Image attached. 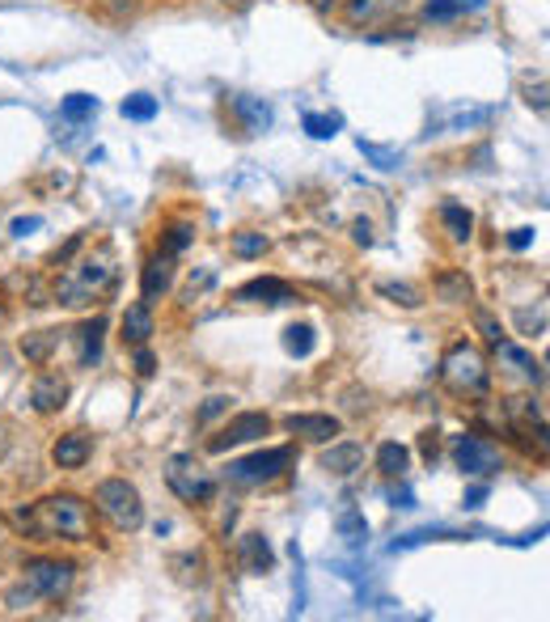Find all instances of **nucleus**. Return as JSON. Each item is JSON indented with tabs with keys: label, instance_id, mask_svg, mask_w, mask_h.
Instances as JSON below:
<instances>
[{
	"label": "nucleus",
	"instance_id": "f257e3e1",
	"mask_svg": "<svg viewBox=\"0 0 550 622\" xmlns=\"http://www.w3.org/2000/svg\"><path fill=\"white\" fill-rule=\"evenodd\" d=\"M13 525L35 543H89L93 538V512L73 492H55L30 512H13Z\"/></svg>",
	"mask_w": 550,
	"mask_h": 622
},
{
	"label": "nucleus",
	"instance_id": "f03ea898",
	"mask_svg": "<svg viewBox=\"0 0 550 622\" xmlns=\"http://www.w3.org/2000/svg\"><path fill=\"white\" fill-rule=\"evenodd\" d=\"M118 268H115V250L111 246H98L93 254H85L77 268L55 279L51 288V301L55 306H68V310H80V306H93L98 297H107L115 288Z\"/></svg>",
	"mask_w": 550,
	"mask_h": 622
},
{
	"label": "nucleus",
	"instance_id": "7ed1b4c3",
	"mask_svg": "<svg viewBox=\"0 0 550 622\" xmlns=\"http://www.w3.org/2000/svg\"><path fill=\"white\" fill-rule=\"evenodd\" d=\"M440 382H445L449 394H458V398H487L491 369H487L483 351L462 339V344H453V348L445 351V360H440Z\"/></svg>",
	"mask_w": 550,
	"mask_h": 622
},
{
	"label": "nucleus",
	"instance_id": "20e7f679",
	"mask_svg": "<svg viewBox=\"0 0 550 622\" xmlns=\"http://www.w3.org/2000/svg\"><path fill=\"white\" fill-rule=\"evenodd\" d=\"M93 512L118 534H136L145 525V500L127 478H102L93 487Z\"/></svg>",
	"mask_w": 550,
	"mask_h": 622
},
{
	"label": "nucleus",
	"instance_id": "39448f33",
	"mask_svg": "<svg viewBox=\"0 0 550 622\" xmlns=\"http://www.w3.org/2000/svg\"><path fill=\"white\" fill-rule=\"evenodd\" d=\"M165 483L183 505L191 508L208 505L216 496V478H212V470H203V462H196V453H174L165 467Z\"/></svg>",
	"mask_w": 550,
	"mask_h": 622
},
{
	"label": "nucleus",
	"instance_id": "423d86ee",
	"mask_svg": "<svg viewBox=\"0 0 550 622\" xmlns=\"http://www.w3.org/2000/svg\"><path fill=\"white\" fill-rule=\"evenodd\" d=\"M297 462V449L292 445H279V449H259V453H250V458H241V462H229L225 470V478L234 483V487H259V483H272L279 478L284 470Z\"/></svg>",
	"mask_w": 550,
	"mask_h": 622
},
{
	"label": "nucleus",
	"instance_id": "0eeeda50",
	"mask_svg": "<svg viewBox=\"0 0 550 622\" xmlns=\"http://www.w3.org/2000/svg\"><path fill=\"white\" fill-rule=\"evenodd\" d=\"M22 572H26V588L42 601H64L73 593V581H77L73 559H30Z\"/></svg>",
	"mask_w": 550,
	"mask_h": 622
},
{
	"label": "nucleus",
	"instance_id": "6e6552de",
	"mask_svg": "<svg viewBox=\"0 0 550 622\" xmlns=\"http://www.w3.org/2000/svg\"><path fill=\"white\" fill-rule=\"evenodd\" d=\"M453 462L462 474H471V478H491L496 470H500V449L491 445V440H483V436H453Z\"/></svg>",
	"mask_w": 550,
	"mask_h": 622
},
{
	"label": "nucleus",
	"instance_id": "1a4fd4ad",
	"mask_svg": "<svg viewBox=\"0 0 550 622\" xmlns=\"http://www.w3.org/2000/svg\"><path fill=\"white\" fill-rule=\"evenodd\" d=\"M267 432H272V415H263V411H241V415H234L225 428L208 440V453H229V449L250 445V440H259V436H267Z\"/></svg>",
	"mask_w": 550,
	"mask_h": 622
},
{
	"label": "nucleus",
	"instance_id": "9d476101",
	"mask_svg": "<svg viewBox=\"0 0 550 622\" xmlns=\"http://www.w3.org/2000/svg\"><path fill=\"white\" fill-rule=\"evenodd\" d=\"M170 288H174V254L153 250V254L145 259V272H140V301H145V306H158Z\"/></svg>",
	"mask_w": 550,
	"mask_h": 622
},
{
	"label": "nucleus",
	"instance_id": "9b49d317",
	"mask_svg": "<svg viewBox=\"0 0 550 622\" xmlns=\"http://www.w3.org/2000/svg\"><path fill=\"white\" fill-rule=\"evenodd\" d=\"M491 356H496V364H500L504 373L521 377V382H529V386H542V364H538L525 348H516L509 335H504L500 344H491Z\"/></svg>",
	"mask_w": 550,
	"mask_h": 622
},
{
	"label": "nucleus",
	"instance_id": "f8f14e48",
	"mask_svg": "<svg viewBox=\"0 0 550 622\" xmlns=\"http://www.w3.org/2000/svg\"><path fill=\"white\" fill-rule=\"evenodd\" d=\"M30 402H35L39 415L64 411V402H68V377H60V373H51V369L42 364V373L35 377V386H30Z\"/></svg>",
	"mask_w": 550,
	"mask_h": 622
},
{
	"label": "nucleus",
	"instance_id": "ddd939ff",
	"mask_svg": "<svg viewBox=\"0 0 550 622\" xmlns=\"http://www.w3.org/2000/svg\"><path fill=\"white\" fill-rule=\"evenodd\" d=\"M237 563H241V572H250V576H267L275 568L272 543H267L263 534H241V538H237Z\"/></svg>",
	"mask_w": 550,
	"mask_h": 622
},
{
	"label": "nucleus",
	"instance_id": "4468645a",
	"mask_svg": "<svg viewBox=\"0 0 550 622\" xmlns=\"http://www.w3.org/2000/svg\"><path fill=\"white\" fill-rule=\"evenodd\" d=\"M102 335H107V318L102 313H93V318H85L77 326V364L80 369H93L98 360H102Z\"/></svg>",
	"mask_w": 550,
	"mask_h": 622
},
{
	"label": "nucleus",
	"instance_id": "2eb2a0df",
	"mask_svg": "<svg viewBox=\"0 0 550 622\" xmlns=\"http://www.w3.org/2000/svg\"><path fill=\"white\" fill-rule=\"evenodd\" d=\"M89 453H93V440L85 432H68V436H60L51 445V462L60 470H80L89 462Z\"/></svg>",
	"mask_w": 550,
	"mask_h": 622
},
{
	"label": "nucleus",
	"instance_id": "dca6fc26",
	"mask_svg": "<svg viewBox=\"0 0 550 622\" xmlns=\"http://www.w3.org/2000/svg\"><path fill=\"white\" fill-rule=\"evenodd\" d=\"M237 301H259V306H288V301H297V293L284 284V279H250V284H241L237 288Z\"/></svg>",
	"mask_w": 550,
	"mask_h": 622
},
{
	"label": "nucleus",
	"instance_id": "f3484780",
	"mask_svg": "<svg viewBox=\"0 0 550 622\" xmlns=\"http://www.w3.org/2000/svg\"><path fill=\"white\" fill-rule=\"evenodd\" d=\"M284 428L292 432V436L314 440V445H326V440L339 436V420L335 415H284Z\"/></svg>",
	"mask_w": 550,
	"mask_h": 622
},
{
	"label": "nucleus",
	"instance_id": "a211bd4d",
	"mask_svg": "<svg viewBox=\"0 0 550 622\" xmlns=\"http://www.w3.org/2000/svg\"><path fill=\"white\" fill-rule=\"evenodd\" d=\"M229 107H234V115L241 119V127H246L250 136H259V132H267V127H272V107H267L263 98L229 94Z\"/></svg>",
	"mask_w": 550,
	"mask_h": 622
},
{
	"label": "nucleus",
	"instance_id": "6ab92c4d",
	"mask_svg": "<svg viewBox=\"0 0 550 622\" xmlns=\"http://www.w3.org/2000/svg\"><path fill=\"white\" fill-rule=\"evenodd\" d=\"M153 331H158V322H153V306L132 301L127 313H123V344L140 348V344H149V335H153Z\"/></svg>",
	"mask_w": 550,
	"mask_h": 622
},
{
	"label": "nucleus",
	"instance_id": "aec40b11",
	"mask_svg": "<svg viewBox=\"0 0 550 622\" xmlns=\"http://www.w3.org/2000/svg\"><path fill=\"white\" fill-rule=\"evenodd\" d=\"M407 0H343V17H348V26H368V22H377V17H386V13H398Z\"/></svg>",
	"mask_w": 550,
	"mask_h": 622
},
{
	"label": "nucleus",
	"instance_id": "412c9836",
	"mask_svg": "<svg viewBox=\"0 0 550 622\" xmlns=\"http://www.w3.org/2000/svg\"><path fill=\"white\" fill-rule=\"evenodd\" d=\"M360 467H364V445H355V440L330 445V449L322 453V470H330V474H339V478L355 474Z\"/></svg>",
	"mask_w": 550,
	"mask_h": 622
},
{
	"label": "nucleus",
	"instance_id": "4be33fe9",
	"mask_svg": "<svg viewBox=\"0 0 550 622\" xmlns=\"http://www.w3.org/2000/svg\"><path fill=\"white\" fill-rule=\"evenodd\" d=\"M491 119V111L487 107H453V111H440V115L428 123V127H436V132H471V127H478V123H487Z\"/></svg>",
	"mask_w": 550,
	"mask_h": 622
},
{
	"label": "nucleus",
	"instance_id": "5701e85b",
	"mask_svg": "<svg viewBox=\"0 0 550 622\" xmlns=\"http://www.w3.org/2000/svg\"><path fill=\"white\" fill-rule=\"evenodd\" d=\"M483 9V0H424V17L433 26H449V22H462L466 13Z\"/></svg>",
	"mask_w": 550,
	"mask_h": 622
},
{
	"label": "nucleus",
	"instance_id": "b1692460",
	"mask_svg": "<svg viewBox=\"0 0 550 622\" xmlns=\"http://www.w3.org/2000/svg\"><path fill=\"white\" fill-rule=\"evenodd\" d=\"M436 297L449 306H466V301H474V284L466 279V272H445L436 275Z\"/></svg>",
	"mask_w": 550,
	"mask_h": 622
},
{
	"label": "nucleus",
	"instance_id": "393cba45",
	"mask_svg": "<svg viewBox=\"0 0 550 622\" xmlns=\"http://www.w3.org/2000/svg\"><path fill=\"white\" fill-rule=\"evenodd\" d=\"M377 470H382L386 478H407V470H411V449L398 445V440H386V445L377 449Z\"/></svg>",
	"mask_w": 550,
	"mask_h": 622
},
{
	"label": "nucleus",
	"instance_id": "a878e982",
	"mask_svg": "<svg viewBox=\"0 0 550 622\" xmlns=\"http://www.w3.org/2000/svg\"><path fill=\"white\" fill-rule=\"evenodd\" d=\"M55 344H60V331H35V335H26V339H22V356L42 369V364H51Z\"/></svg>",
	"mask_w": 550,
	"mask_h": 622
},
{
	"label": "nucleus",
	"instance_id": "bb28decb",
	"mask_svg": "<svg viewBox=\"0 0 550 622\" xmlns=\"http://www.w3.org/2000/svg\"><path fill=\"white\" fill-rule=\"evenodd\" d=\"M440 221H445V234L453 237V241H471L474 216L462 203H440Z\"/></svg>",
	"mask_w": 550,
	"mask_h": 622
},
{
	"label": "nucleus",
	"instance_id": "cd10ccee",
	"mask_svg": "<svg viewBox=\"0 0 550 622\" xmlns=\"http://www.w3.org/2000/svg\"><path fill=\"white\" fill-rule=\"evenodd\" d=\"M158 111H161V102L153 94H127L123 107H118V115L132 119V123H149V119H158Z\"/></svg>",
	"mask_w": 550,
	"mask_h": 622
},
{
	"label": "nucleus",
	"instance_id": "c85d7f7f",
	"mask_svg": "<svg viewBox=\"0 0 550 622\" xmlns=\"http://www.w3.org/2000/svg\"><path fill=\"white\" fill-rule=\"evenodd\" d=\"M504 415H509L516 428H538L542 424V407L534 398H509L504 402Z\"/></svg>",
	"mask_w": 550,
	"mask_h": 622
},
{
	"label": "nucleus",
	"instance_id": "c756f323",
	"mask_svg": "<svg viewBox=\"0 0 550 622\" xmlns=\"http://www.w3.org/2000/svg\"><path fill=\"white\" fill-rule=\"evenodd\" d=\"M93 115H98V98L93 94H68L60 102V119H68V123H85V119Z\"/></svg>",
	"mask_w": 550,
	"mask_h": 622
},
{
	"label": "nucleus",
	"instance_id": "7c9ffc66",
	"mask_svg": "<svg viewBox=\"0 0 550 622\" xmlns=\"http://www.w3.org/2000/svg\"><path fill=\"white\" fill-rule=\"evenodd\" d=\"M191 241H196V225H191V221H174V225H165V237H161V250L178 259V254H183V250H187Z\"/></svg>",
	"mask_w": 550,
	"mask_h": 622
},
{
	"label": "nucleus",
	"instance_id": "2f4dec72",
	"mask_svg": "<svg viewBox=\"0 0 550 622\" xmlns=\"http://www.w3.org/2000/svg\"><path fill=\"white\" fill-rule=\"evenodd\" d=\"M377 293H382V297H390L393 306H402V310H420V306H424V293H420V288H411V284H390V279H382V284H377Z\"/></svg>",
	"mask_w": 550,
	"mask_h": 622
},
{
	"label": "nucleus",
	"instance_id": "473e14b6",
	"mask_svg": "<svg viewBox=\"0 0 550 622\" xmlns=\"http://www.w3.org/2000/svg\"><path fill=\"white\" fill-rule=\"evenodd\" d=\"M284 351H288V356H310V351H314V326H305V322L288 326V331H284Z\"/></svg>",
	"mask_w": 550,
	"mask_h": 622
},
{
	"label": "nucleus",
	"instance_id": "72a5a7b5",
	"mask_svg": "<svg viewBox=\"0 0 550 622\" xmlns=\"http://www.w3.org/2000/svg\"><path fill=\"white\" fill-rule=\"evenodd\" d=\"M339 127H343V115H317V111H310L305 115V132L314 136V140H330V136H339Z\"/></svg>",
	"mask_w": 550,
	"mask_h": 622
},
{
	"label": "nucleus",
	"instance_id": "f704fd0d",
	"mask_svg": "<svg viewBox=\"0 0 550 622\" xmlns=\"http://www.w3.org/2000/svg\"><path fill=\"white\" fill-rule=\"evenodd\" d=\"M360 153L368 157L377 170H398L402 165V153L398 149H386V145H373V140H360Z\"/></svg>",
	"mask_w": 550,
	"mask_h": 622
},
{
	"label": "nucleus",
	"instance_id": "c9c22d12",
	"mask_svg": "<svg viewBox=\"0 0 550 622\" xmlns=\"http://www.w3.org/2000/svg\"><path fill=\"white\" fill-rule=\"evenodd\" d=\"M229 250H234L237 259H259V254H267V237L263 234H234Z\"/></svg>",
	"mask_w": 550,
	"mask_h": 622
},
{
	"label": "nucleus",
	"instance_id": "e433bc0d",
	"mask_svg": "<svg viewBox=\"0 0 550 622\" xmlns=\"http://www.w3.org/2000/svg\"><path fill=\"white\" fill-rule=\"evenodd\" d=\"M335 525H339V534H343L352 546H360L364 538H368V525H364V517H360V512H343Z\"/></svg>",
	"mask_w": 550,
	"mask_h": 622
},
{
	"label": "nucleus",
	"instance_id": "4c0bfd02",
	"mask_svg": "<svg viewBox=\"0 0 550 622\" xmlns=\"http://www.w3.org/2000/svg\"><path fill=\"white\" fill-rule=\"evenodd\" d=\"M474 326L483 331V339H487V344H500V339H504V326H500V322H496V318H491L487 310L474 313Z\"/></svg>",
	"mask_w": 550,
	"mask_h": 622
},
{
	"label": "nucleus",
	"instance_id": "58836bf2",
	"mask_svg": "<svg viewBox=\"0 0 550 622\" xmlns=\"http://www.w3.org/2000/svg\"><path fill=\"white\" fill-rule=\"evenodd\" d=\"M229 402H234V398H225V394H216V398H208V402L199 407V424H208V420H216V415H225V411H229Z\"/></svg>",
	"mask_w": 550,
	"mask_h": 622
},
{
	"label": "nucleus",
	"instance_id": "ea45409f",
	"mask_svg": "<svg viewBox=\"0 0 550 622\" xmlns=\"http://www.w3.org/2000/svg\"><path fill=\"white\" fill-rule=\"evenodd\" d=\"M153 373H158V356L140 344L136 348V377H153Z\"/></svg>",
	"mask_w": 550,
	"mask_h": 622
},
{
	"label": "nucleus",
	"instance_id": "a19ab883",
	"mask_svg": "<svg viewBox=\"0 0 550 622\" xmlns=\"http://www.w3.org/2000/svg\"><path fill=\"white\" fill-rule=\"evenodd\" d=\"M525 102H529L538 115H547V80H538V85H525Z\"/></svg>",
	"mask_w": 550,
	"mask_h": 622
},
{
	"label": "nucleus",
	"instance_id": "79ce46f5",
	"mask_svg": "<svg viewBox=\"0 0 550 622\" xmlns=\"http://www.w3.org/2000/svg\"><path fill=\"white\" fill-rule=\"evenodd\" d=\"M516 322H521V331H538L542 335V326H547V313H529V310H516Z\"/></svg>",
	"mask_w": 550,
	"mask_h": 622
},
{
	"label": "nucleus",
	"instance_id": "37998d69",
	"mask_svg": "<svg viewBox=\"0 0 550 622\" xmlns=\"http://www.w3.org/2000/svg\"><path fill=\"white\" fill-rule=\"evenodd\" d=\"M212 279H216V272H212V268H203L199 275H191V284H187V301H196V297L208 288V284H212Z\"/></svg>",
	"mask_w": 550,
	"mask_h": 622
},
{
	"label": "nucleus",
	"instance_id": "c03bdc74",
	"mask_svg": "<svg viewBox=\"0 0 550 622\" xmlns=\"http://www.w3.org/2000/svg\"><path fill=\"white\" fill-rule=\"evenodd\" d=\"M35 229H42V216H22V221H13V237H26V234H35Z\"/></svg>",
	"mask_w": 550,
	"mask_h": 622
},
{
	"label": "nucleus",
	"instance_id": "a18cd8bd",
	"mask_svg": "<svg viewBox=\"0 0 550 622\" xmlns=\"http://www.w3.org/2000/svg\"><path fill=\"white\" fill-rule=\"evenodd\" d=\"M310 9H314L317 17H330V13H339V9H343V0H310Z\"/></svg>",
	"mask_w": 550,
	"mask_h": 622
},
{
	"label": "nucleus",
	"instance_id": "49530a36",
	"mask_svg": "<svg viewBox=\"0 0 550 622\" xmlns=\"http://www.w3.org/2000/svg\"><path fill=\"white\" fill-rule=\"evenodd\" d=\"M529 241H534V229H512V237H509L512 250H525Z\"/></svg>",
	"mask_w": 550,
	"mask_h": 622
},
{
	"label": "nucleus",
	"instance_id": "de8ad7c7",
	"mask_svg": "<svg viewBox=\"0 0 550 622\" xmlns=\"http://www.w3.org/2000/svg\"><path fill=\"white\" fill-rule=\"evenodd\" d=\"M436 436H440V432H424V440H420V449H424V458H428V462H433L436 458V445H440V440H436Z\"/></svg>",
	"mask_w": 550,
	"mask_h": 622
},
{
	"label": "nucleus",
	"instance_id": "09e8293b",
	"mask_svg": "<svg viewBox=\"0 0 550 622\" xmlns=\"http://www.w3.org/2000/svg\"><path fill=\"white\" fill-rule=\"evenodd\" d=\"M355 241H360V246H373V225H368V221H355Z\"/></svg>",
	"mask_w": 550,
	"mask_h": 622
},
{
	"label": "nucleus",
	"instance_id": "8fccbe9b",
	"mask_svg": "<svg viewBox=\"0 0 550 622\" xmlns=\"http://www.w3.org/2000/svg\"><path fill=\"white\" fill-rule=\"evenodd\" d=\"M9 445H13V440H9V428H4V424H0V462H4V458H9Z\"/></svg>",
	"mask_w": 550,
	"mask_h": 622
},
{
	"label": "nucleus",
	"instance_id": "3c124183",
	"mask_svg": "<svg viewBox=\"0 0 550 622\" xmlns=\"http://www.w3.org/2000/svg\"><path fill=\"white\" fill-rule=\"evenodd\" d=\"M393 508H411V492H393Z\"/></svg>",
	"mask_w": 550,
	"mask_h": 622
},
{
	"label": "nucleus",
	"instance_id": "603ef678",
	"mask_svg": "<svg viewBox=\"0 0 550 622\" xmlns=\"http://www.w3.org/2000/svg\"><path fill=\"white\" fill-rule=\"evenodd\" d=\"M9 322V306H4V297H0V326Z\"/></svg>",
	"mask_w": 550,
	"mask_h": 622
}]
</instances>
